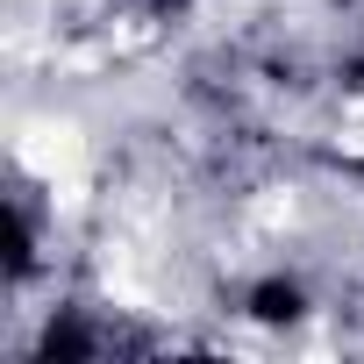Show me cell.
<instances>
[{
    "label": "cell",
    "instance_id": "cell-1",
    "mask_svg": "<svg viewBox=\"0 0 364 364\" xmlns=\"http://www.w3.org/2000/svg\"><path fill=\"white\" fill-rule=\"evenodd\" d=\"M250 307H257V321H293V314H300V293L272 279V286H257V293H250Z\"/></svg>",
    "mask_w": 364,
    "mask_h": 364
}]
</instances>
